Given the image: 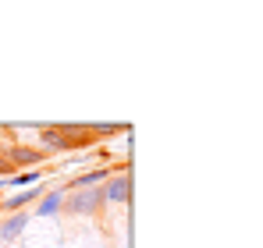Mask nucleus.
I'll list each match as a JSON object with an SVG mask.
<instances>
[{"label":"nucleus","instance_id":"39448f33","mask_svg":"<svg viewBox=\"0 0 263 248\" xmlns=\"http://www.w3.org/2000/svg\"><path fill=\"white\" fill-rule=\"evenodd\" d=\"M46 192V184H32V188H22L18 195H7V199H0V209L4 213H29V206H36L40 202V195Z\"/></svg>","mask_w":263,"mask_h":248},{"label":"nucleus","instance_id":"f03ea898","mask_svg":"<svg viewBox=\"0 0 263 248\" xmlns=\"http://www.w3.org/2000/svg\"><path fill=\"white\" fill-rule=\"evenodd\" d=\"M61 213H68V216H96V213H103L100 188H68Z\"/></svg>","mask_w":263,"mask_h":248},{"label":"nucleus","instance_id":"9d476101","mask_svg":"<svg viewBox=\"0 0 263 248\" xmlns=\"http://www.w3.org/2000/svg\"><path fill=\"white\" fill-rule=\"evenodd\" d=\"M89 131L100 142V138H110V135H128V124H89Z\"/></svg>","mask_w":263,"mask_h":248},{"label":"nucleus","instance_id":"6e6552de","mask_svg":"<svg viewBox=\"0 0 263 248\" xmlns=\"http://www.w3.org/2000/svg\"><path fill=\"white\" fill-rule=\"evenodd\" d=\"M29 213H7V220H0V241H14L22 238V231L29 227Z\"/></svg>","mask_w":263,"mask_h":248},{"label":"nucleus","instance_id":"423d86ee","mask_svg":"<svg viewBox=\"0 0 263 248\" xmlns=\"http://www.w3.org/2000/svg\"><path fill=\"white\" fill-rule=\"evenodd\" d=\"M118 170H128V163H118V167H92V170H82V174H75L64 188H100L110 174H118Z\"/></svg>","mask_w":263,"mask_h":248},{"label":"nucleus","instance_id":"20e7f679","mask_svg":"<svg viewBox=\"0 0 263 248\" xmlns=\"http://www.w3.org/2000/svg\"><path fill=\"white\" fill-rule=\"evenodd\" d=\"M132 184H128V170H118L110 174L103 184H100V199H103V209L107 206H128Z\"/></svg>","mask_w":263,"mask_h":248},{"label":"nucleus","instance_id":"0eeeda50","mask_svg":"<svg viewBox=\"0 0 263 248\" xmlns=\"http://www.w3.org/2000/svg\"><path fill=\"white\" fill-rule=\"evenodd\" d=\"M64 195H68V188H46L43 195H40V202L32 206L29 216H43V220H53L61 209H64Z\"/></svg>","mask_w":263,"mask_h":248},{"label":"nucleus","instance_id":"f257e3e1","mask_svg":"<svg viewBox=\"0 0 263 248\" xmlns=\"http://www.w3.org/2000/svg\"><path fill=\"white\" fill-rule=\"evenodd\" d=\"M46 160L57 153H75V149H92L96 138L89 131V124H43L36 128V142H32Z\"/></svg>","mask_w":263,"mask_h":248},{"label":"nucleus","instance_id":"9b49d317","mask_svg":"<svg viewBox=\"0 0 263 248\" xmlns=\"http://www.w3.org/2000/svg\"><path fill=\"white\" fill-rule=\"evenodd\" d=\"M0 192H7V181H4V177H0Z\"/></svg>","mask_w":263,"mask_h":248},{"label":"nucleus","instance_id":"7ed1b4c3","mask_svg":"<svg viewBox=\"0 0 263 248\" xmlns=\"http://www.w3.org/2000/svg\"><path fill=\"white\" fill-rule=\"evenodd\" d=\"M4 160L14 167V170H36L46 156L32 142H7V146H4Z\"/></svg>","mask_w":263,"mask_h":248},{"label":"nucleus","instance_id":"1a4fd4ad","mask_svg":"<svg viewBox=\"0 0 263 248\" xmlns=\"http://www.w3.org/2000/svg\"><path fill=\"white\" fill-rule=\"evenodd\" d=\"M4 181H7V188H32V184L43 181V174H40V170H14V174L4 177Z\"/></svg>","mask_w":263,"mask_h":248}]
</instances>
